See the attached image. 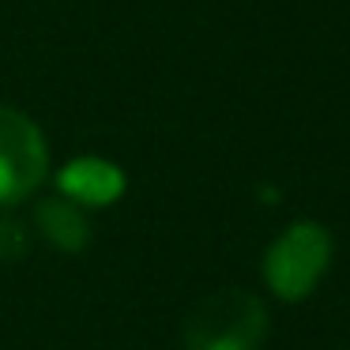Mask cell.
<instances>
[{
  "label": "cell",
  "mask_w": 350,
  "mask_h": 350,
  "mask_svg": "<svg viewBox=\"0 0 350 350\" xmlns=\"http://www.w3.org/2000/svg\"><path fill=\"white\" fill-rule=\"evenodd\" d=\"M34 222H38L42 237L61 252H83L91 241V222H87L83 207L72 204L68 196H49L34 207Z\"/></svg>",
  "instance_id": "5"
},
{
  "label": "cell",
  "mask_w": 350,
  "mask_h": 350,
  "mask_svg": "<svg viewBox=\"0 0 350 350\" xmlns=\"http://www.w3.org/2000/svg\"><path fill=\"white\" fill-rule=\"evenodd\" d=\"M267 309L249 290H215L185 317V350H260Z\"/></svg>",
  "instance_id": "1"
},
{
  "label": "cell",
  "mask_w": 350,
  "mask_h": 350,
  "mask_svg": "<svg viewBox=\"0 0 350 350\" xmlns=\"http://www.w3.org/2000/svg\"><path fill=\"white\" fill-rule=\"evenodd\" d=\"M327 264H332V234L320 222L301 219L282 230L264 252V279L275 297L301 301L317 290Z\"/></svg>",
  "instance_id": "2"
},
{
  "label": "cell",
  "mask_w": 350,
  "mask_h": 350,
  "mask_svg": "<svg viewBox=\"0 0 350 350\" xmlns=\"http://www.w3.org/2000/svg\"><path fill=\"white\" fill-rule=\"evenodd\" d=\"M57 189L79 207H106L124 192V174L106 159H76L57 174Z\"/></svg>",
  "instance_id": "4"
},
{
  "label": "cell",
  "mask_w": 350,
  "mask_h": 350,
  "mask_svg": "<svg viewBox=\"0 0 350 350\" xmlns=\"http://www.w3.org/2000/svg\"><path fill=\"white\" fill-rule=\"evenodd\" d=\"M49 151L38 124L12 106H0V204H19L42 185Z\"/></svg>",
  "instance_id": "3"
},
{
  "label": "cell",
  "mask_w": 350,
  "mask_h": 350,
  "mask_svg": "<svg viewBox=\"0 0 350 350\" xmlns=\"http://www.w3.org/2000/svg\"><path fill=\"white\" fill-rule=\"evenodd\" d=\"M31 252V230L23 219L16 215H0V260L4 264H16Z\"/></svg>",
  "instance_id": "6"
}]
</instances>
